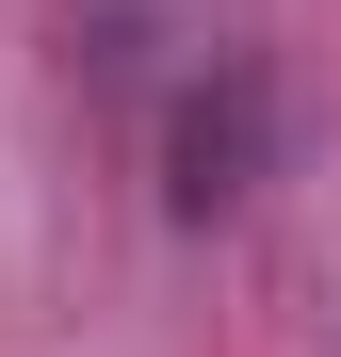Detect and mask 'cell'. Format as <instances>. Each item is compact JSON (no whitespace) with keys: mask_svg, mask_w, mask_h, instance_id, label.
<instances>
[{"mask_svg":"<svg viewBox=\"0 0 341 357\" xmlns=\"http://www.w3.org/2000/svg\"><path fill=\"white\" fill-rule=\"evenodd\" d=\"M260 162H276V82L260 66H195L179 98H162V211H179V227L244 211Z\"/></svg>","mask_w":341,"mask_h":357,"instance_id":"obj_1","label":"cell"}]
</instances>
